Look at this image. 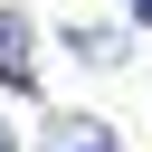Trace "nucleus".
Segmentation results:
<instances>
[{
  "label": "nucleus",
  "mask_w": 152,
  "mask_h": 152,
  "mask_svg": "<svg viewBox=\"0 0 152 152\" xmlns=\"http://www.w3.org/2000/svg\"><path fill=\"white\" fill-rule=\"evenodd\" d=\"M0 152H19V133H10V124H0Z\"/></svg>",
  "instance_id": "nucleus-5"
},
{
  "label": "nucleus",
  "mask_w": 152,
  "mask_h": 152,
  "mask_svg": "<svg viewBox=\"0 0 152 152\" xmlns=\"http://www.w3.org/2000/svg\"><path fill=\"white\" fill-rule=\"evenodd\" d=\"M66 48H76V57H86V66H114V57H124V28H76V38H66Z\"/></svg>",
  "instance_id": "nucleus-3"
},
{
  "label": "nucleus",
  "mask_w": 152,
  "mask_h": 152,
  "mask_svg": "<svg viewBox=\"0 0 152 152\" xmlns=\"http://www.w3.org/2000/svg\"><path fill=\"white\" fill-rule=\"evenodd\" d=\"M0 76L28 86V19H19V10H0Z\"/></svg>",
  "instance_id": "nucleus-2"
},
{
  "label": "nucleus",
  "mask_w": 152,
  "mask_h": 152,
  "mask_svg": "<svg viewBox=\"0 0 152 152\" xmlns=\"http://www.w3.org/2000/svg\"><path fill=\"white\" fill-rule=\"evenodd\" d=\"M133 19H142V28H152V0H133Z\"/></svg>",
  "instance_id": "nucleus-4"
},
{
  "label": "nucleus",
  "mask_w": 152,
  "mask_h": 152,
  "mask_svg": "<svg viewBox=\"0 0 152 152\" xmlns=\"http://www.w3.org/2000/svg\"><path fill=\"white\" fill-rule=\"evenodd\" d=\"M38 152H114V133H104L95 114H57V124L38 133Z\"/></svg>",
  "instance_id": "nucleus-1"
}]
</instances>
